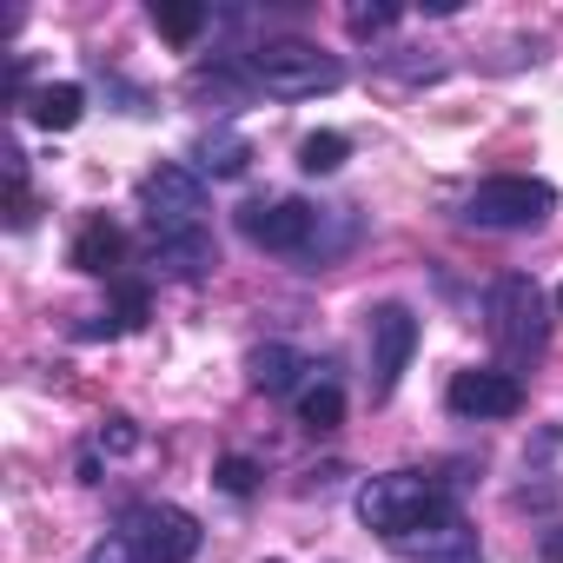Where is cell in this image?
Returning <instances> with one entry per match:
<instances>
[{"instance_id":"cell-8","label":"cell","mask_w":563,"mask_h":563,"mask_svg":"<svg viewBox=\"0 0 563 563\" xmlns=\"http://www.w3.org/2000/svg\"><path fill=\"white\" fill-rule=\"evenodd\" d=\"M365 339H372V398H391L411 352H418V312L411 306H372Z\"/></svg>"},{"instance_id":"cell-2","label":"cell","mask_w":563,"mask_h":563,"mask_svg":"<svg viewBox=\"0 0 563 563\" xmlns=\"http://www.w3.org/2000/svg\"><path fill=\"white\" fill-rule=\"evenodd\" d=\"M490 339L504 352V372H523L543 358V339H550V312H543V292L537 278L523 272H504L490 286Z\"/></svg>"},{"instance_id":"cell-26","label":"cell","mask_w":563,"mask_h":563,"mask_svg":"<svg viewBox=\"0 0 563 563\" xmlns=\"http://www.w3.org/2000/svg\"><path fill=\"white\" fill-rule=\"evenodd\" d=\"M556 312H563V292H556Z\"/></svg>"},{"instance_id":"cell-6","label":"cell","mask_w":563,"mask_h":563,"mask_svg":"<svg viewBox=\"0 0 563 563\" xmlns=\"http://www.w3.org/2000/svg\"><path fill=\"white\" fill-rule=\"evenodd\" d=\"M120 537L140 550V563H192L199 543H206L199 517L179 510V504H133L120 517Z\"/></svg>"},{"instance_id":"cell-20","label":"cell","mask_w":563,"mask_h":563,"mask_svg":"<svg viewBox=\"0 0 563 563\" xmlns=\"http://www.w3.org/2000/svg\"><path fill=\"white\" fill-rule=\"evenodd\" d=\"M212 477H219V490H225V497H245V490L258 484V464H252V457H219V471H212Z\"/></svg>"},{"instance_id":"cell-13","label":"cell","mask_w":563,"mask_h":563,"mask_svg":"<svg viewBox=\"0 0 563 563\" xmlns=\"http://www.w3.org/2000/svg\"><path fill=\"white\" fill-rule=\"evenodd\" d=\"M80 113H87V87H74V80H54V87H41V93L27 100V120L47 126V133H74Z\"/></svg>"},{"instance_id":"cell-9","label":"cell","mask_w":563,"mask_h":563,"mask_svg":"<svg viewBox=\"0 0 563 563\" xmlns=\"http://www.w3.org/2000/svg\"><path fill=\"white\" fill-rule=\"evenodd\" d=\"M444 398H451L457 418H477V424L523 411V385H517V372H504V365H471V372H457Z\"/></svg>"},{"instance_id":"cell-24","label":"cell","mask_w":563,"mask_h":563,"mask_svg":"<svg viewBox=\"0 0 563 563\" xmlns=\"http://www.w3.org/2000/svg\"><path fill=\"white\" fill-rule=\"evenodd\" d=\"M87 563H140V550H133V543H126V537L113 530L107 543H93V556H87Z\"/></svg>"},{"instance_id":"cell-21","label":"cell","mask_w":563,"mask_h":563,"mask_svg":"<svg viewBox=\"0 0 563 563\" xmlns=\"http://www.w3.org/2000/svg\"><path fill=\"white\" fill-rule=\"evenodd\" d=\"M120 332H140L146 325V286H133V278H120V306H113Z\"/></svg>"},{"instance_id":"cell-7","label":"cell","mask_w":563,"mask_h":563,"mask_svg":"<svg viewBox=\"0 0 563 563\" xmlns=\"http://www.w3.org/2000/svg\"><path fill=\"white\" fill-rule=\"evenodd\" d=\"M140 212H146V232L153 239L199 232L206 225V179L192 166H159V173L140 179Z\"/></svg>"},{"instance_id":"cell-17","label":"cell","mask_w":563,"mask_h":563,"mask_svg":"<svg viewBox=\"0 0 563 563\" xmlns=\"http://www.w3.org/2000/svg\"><path fill=\"white\" fill-rule=\"evenodd\" d=\"M146 21H153V27H159L173 47H192V41L206 34V21H212V14H206V8H159V0H153V8H146Z\"/></svg>"},{"instance_id":"cell-22","label":"cell","mask_w":563,"mask_h":563,"mask_svg":"<svg viewBox=\"0 0 563 563\" xmlns=\"http://www.w3.org/2000/svg\"><path fill=\"white\" fill-rule=\"evenodd\" d=\"M398 14H405V8H352V14H345V27L365 41V34H385V27H398Z\"/></svg>"},{"instance_id":"cell-16","label":"cell","mask_w":563,"mask_h":563,"mask_svg":"<svg viewBox=\"0 0 563 563\" xmlns=\"http://www.w3.org/2000/svg\"><path fill=\"white\" fill-rule=\"evenodd\" d=\"M299 424L306 431H339L345 424V385L339 378H319V385H306V398H299Z\"/></svg>"},{"instance_id":"cell-10","label":"cell","mask_w":563,"mask_h":563,"mask_svg":"<svg viewBox=\"0 0 563 563\" xmlns=\"http://www.w3.org/2000/svg\"><path fill=\"white\" fill-rule=\"evenodd\" d=\"M391 550H398L405 563H484L477 530L464 523V510H451V517H438V523H424V530L398 537Z\"/></svg>"},{"instance_id":"cell-19","label":"cell","mask_w":563,"mask_h":563,"mask_svg":"<svg viewBox=\"0 0 563 563\" xmlns=\"http://www.w3.org/2000/svg\"><path fill=\"white\" fill-rule=\"evenodd\" d=\"M378 67H385V74H398V80H444V60H418L411 47H405V54H385Z\"/></svg>"},{"instance_id":"cell-18","label":"cell","mask_w":563,"mask_h":563,"mask_svg":"<svg viewBox=\"0 0 563 563\" xmlns=\"http://www.w3.org/2000/svg\"><path fill=\"white\" fill-rule=\"evenodd\" d=\"M345 153H352L345 133H306V140H299V166H306V173H339Z\"/></svg>"},{"instance_id":"cell-11","label":"cell","mask_w":563,"mask_h":563,"mask_svg":"<svg viewBox=\"0 0 563 563\" xmlns=\"http://www.w3.org/2000/svg\"><path fill=\"white\" fill-rule=\"evenodd\" d=\"M74 272H93V278H120V258H126V232L100 212V219H87L80 225V239H74Z\"/></svg>"},{"instance_id":"cell-12","label":"cell","mask_w":563,"mask_h":563,"mask_svg":"<svg viewBox=\"0 0 563 563\" xmlns=\"http://www.w3.org/2000/svg\"><path fill=\"white\" fill-rule=\"evenodd\" d=\"M219 265V245H212V232L199 225V232H173V239H153V272H166V278H206Z\"/></svg>"},{"instance_id":"cell-23","label":"cell","mask_w":563,"mask_h":563,"mask_svg":"<svg viewBox=\"0 0 563 563\" xmlns=\"http://www.w3.org/2000/svg\"><path fill=\"white\" fill-rule=\"evenodd\" d=\"M100 444H107V451H140V431H133V418H107Z\"/></svg>"},{"instance_id":"cell-15","label":"cell","mask_w":563,"mask_h":563,"mask_svg":"<svg viewBox=\"0 0 563 563\" xmlns=\"http://www.w3.org/2000/svg\"><path fill=\"white\" fill-rule=\"evenodd\" d=\"M299 372H312V365H306V352H292V345H258V352H252V385L272 391V398L292 391Z\"/></svg>"},{"instance_id":"cell-5","label":"cell","mask_w":563,"mask_h":563,"mask_svg":"<svg viewBox=\"0 0 563 563\" xmlns=\"http://www.w3.org/2000/svg\"><path fill=\"white\" fill-rule=\"evenodd\" d=\"M319 225H325V206H306V199H252V206H239V232L252 245H265L278 258H299V265L312 258Z\"/></svg>"},{"instance_id":"cell-1","label":"cell","mask_w":563,"mask_h":563,"mask_svg":"<svg viewBox=\"0 0 563 563\" xmlns=\"http://www.w3.org/2000/svg\"><path fill=\"white\" fill-rule=\"evenodd\" d=\"M451 510H457L451 484L444 477H424V471H385V477H372L358 490V517L385 543H398V537H411V530H424V523H438Z\"/></svg>"},{"instance_id":"cell-3","label":"cell","mask_w":563,"mask_h":563,"mask_svg":"<svg viewBox=\"0 0 563 563\" xmlns=\"http://www.w3.org/2000/svg\"><path fill=\"white\" fill-rule=\"evenodd\" d=\"M252 80L272 93V100H312V93H339L345 87V67L332 54H319L312 41H265L245 54Z\"/></svg>"},{"instance_id":"cell-14","label":"cell","mask_w":563,"mask_h":563,"mask_svg":"<svg viewBox=\"0 0 563 563\" xmlns=\"http://www.w3.org/2000/svg\"><path fill=\"white\" fill-rule=\"evenodd\" d=\"M252 166V146L232 133V126H219V133H206L199 146H192V173H212V179H239Z\"/></svg>"},{"instance_id":"cell-4","label":"cell","mask_w":563,"mask_h":563,"mask_svg":"<svg viewBox=\"0 0 563 563\" xmlns=\"http://www.w3.org/2000/svg\"><path fill=\"white\" fill-rule=\"evenodd\" d=\"M556 212V192L550 179H530V173H504V179H484L471 199H464V219L477 232H530Z\"/></svg>"},{"instance_id":"cell-25","label":"cell","mask_w":563,"mask_h":563,"mask_svg":"<svg viewBox=\"0 0 563 563\" xmlns=\"http://www.w3.org/2000/svg\"><path fill=\"white\" fill-rule=\"evenodd\" d=\"M537 556H543V563H563V523H550V530H543V543H537Z\"/></svg>"}]
</instances>
